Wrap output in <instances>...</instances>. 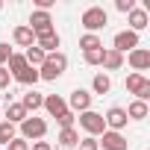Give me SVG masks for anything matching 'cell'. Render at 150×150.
Returning a JSON list of instances; mask_svg holds the SVG:
<instances>
[{
    "label": "cell",
    "mask_w": 150,
    "mask_h": 150,
    "mask_svg": "<svg viewBox=\"0 0 150 150\" xmlns=\"http://www.w3.org/2000/svg\"><path fill=\"white\" fill-rule=\"evenodd\" d=\"M68 71V56L59 50V53H50L44 62H41V68H38V80H47V83H53V80H59L62 74Z\"/></svg>",
    "instance_id": "obj_1"
},
{
    "label": "cell",
    "mask_w": 150,
    "mask_h": 150,
    "mask_svg": "<svg viewBox=\"0 0 150 150\" xmlns=\"http://www.w3.org/2000/svg\"><path fill=\"white\" fill-rule=\"evenodd\" d=\"M80 24L86 27V33H94V35H97V33L109 24V15H106V9H103V6H88V9L83 12Z\"/></svg>",
    "instance_id": "obj_2"
},
{
    "label": "cell",
    "mask_w": 150,
    "mask_h": 150,
    "mask_svg": "<svg viewBox=\"0 0 150 150\" xmlns=\"http://www.w3.org/2000/svg\"><path fill=\"white\" fill-rule=\"evenodd\" d=\"M18 129H21V138H24V141H41V138L47 135V121H44V118L30 115L27 121H21V124H18Z\"/></svg>",
    "instance_id": "obj_3"
},
{
    "label": "cell",
    "mask_w": 150,
    "mask_h": 150,
    "mask_svg": "<svg viewBox=\"0 0 150 150\" xmlns=\"http://www.w3.org/2000/svg\"><path fill=\"white\" fill-rule=\"evenodd\" d=\"M80 127H83V129H86V135H91V138H97V135H103V132H106L103 115H100V112H94V109H88V112H83V115H80Z\"/></svg>",
    "instance_id": "obj_4"
},
{
    "label": "cell",
    "mask_w": 150,
    "mask_h": 150,
    "mask_svg": "<svg viewBox=\"0 0 150 150\" xmlns=\"http://www.w3.org/2000/svg\"><path fill=\"white\" fill-rule=\"evenodd\" d=\"M127 91L135 94V100L147 103V97H150V80L144 77V74H129V77H127Z\"/></svg>",
    "instance_id": "obj_5"
},
{
    "label": "cell",
    "mask_w": 150,
    "mask_h": 150,
    "mask_svg": "<svg viewBox=\"0 0 150 150\" xmlns=\"http://www.w3.org/2000/svg\"><path fill=\"white\" fill-rule=\"evenodd\" d=\"M65 103H68V109H71L74 115H83V112L91 109V91H86V88H74L71 97H68Z\"/></svg>",
    "instance_id": "obj_6"
},
{
    "label": "cell",
    "mask_w": 150,
    "mask_h": 150,
    "mask_svg": "<svg viewBox=\"0 0 150 150\" xmlns=\"http://www.w3.org/2000/svg\"><path fill=\"white\" fill-rule=\"evenodd\" d=\"M35 35H41V33H50L53 30V15L50 12H38V9H33V15H30V24H27Z\"/></svg>",
    "instance_id": "obj_7"
},
{
    "label": "cell",
    "mask_w": 150,
    "mask_h": 150,
    "mask_svg": "<svg viewBox=\"0 0 150 150\" xmlns=\"http://www.w3.org/2000/svg\"><path fill=\"white\" fill-rule=\"evenodd\" d=\"M135 47H138V33H129V30H121L115 35V41H112V50H118L121 56L129 53V50H135Z\"/></svg>",
    "instance_id": "obj_8"
},
{
    "label": "cell",
    "mask_w": 150,
    "mask_h": 150,
    "mask_svg": "<svg viewBox=\"0 0 150 150\" xmlns=\"http://www.w3.org/2000/svg\"><path fill=\"white\" fill-rule=\"evenodd\" d=\"M127 62H129L132 74H144V71L150 68V50H144V47H135V50H129Z\"/></svg>",
    "instance_id": "obj_9"
},
{
    "label": "cell",
    "mask_w": 150,
    "mask_h": 150,
    "mask_svg": "<svg viewBox=\"0 0 150 150\" xmlns=\"http://www.w3.org/2000/svg\"><path fill=\"white\" fill-rule=\"evenodd\" d=\"M127 112L121 109V106H112L106 115H103V124H106V129H112V132H121L124 127H127Z\"/></svg>",
    "instance_id": "obj_10"
},
{
    "label": "cell",
    "mask_w": 150,
    "mask_h": 150,
    "mask_svg": "<svg viewBox=\"0 0 150 150\" xmlns=\"http://www.w3.org/2000/svg\"><path fill=\"white\" fill-rule=\"evenodd\" d=\"M127 24H129V33H141L147 24H150V15L144 6H132V12L127 15Z\"/></svg>",
    "instance_id": "obj_11"
},
{
    "label": "cell",
    "mask_w": 150,
    "mask_h": 150,
    "mask_svg": "<svg viewBox=\"0 0 150 150\" xmlns=\"http://www.w3.org/2000/svg\"><path fill=\"white\" fill-rule=\"evenodd\" d=\"M59 44H62V38H59V33H56V30L35 35V47H41L47 56H50V53H59Z\"/></svg>",
    "instance_id": "obj_12"
},
{
    "label": "cell",
    "mask_w": 150,
    "mask_h": 150,
    "mask_svg": "<svg viewBox=\"0 0 150 150\" xmlns=\"http://www.w3.org/2000/svg\"><path fill=\"white\" fill-rule=\"evenodd\" d=\"M97 144H103V150H127V147H129L127 135H124V132H112V129H106Z\"/></svg>",
    "instance_id": "obj_13"
},
{
    "label": "cell",
    "mask_w": 150,
    "mask_h": 150,
    "mask_svg": "<svg viewBox=\"0 0 150 150\" xmlns=\"http://www.w3.org/2000/svg\"><path fill=\"white\" fill-rule=\"evenodd\" d=\"M12 41H15L18 47H33V44H35V33H33L27 24H18V27L12 30Z\"/></svg>",
    "instance_id": "obj_14"
},
{
    "label": "cell",
    "mask_w": 150,
    "mask_h": 150,
    "mask_svg": "<svg viewBox=\"0 0 150 150\" xmlns=\"http://www.w3.org/2000/svg\"><path fill=\"white\" fill-rule=\"evenodd\" d=\"M41 109H47V115L59 118V115L68 109V103H65V97H62V94H47V97H44V103H41Z\"/></svg>",
    "instance_id": "obj_15"
},
{
    "label": "cell",
    "mask_w": 150,
    "mask_h": 150,
    "mask_svg": "<svg viewBox=\"0 0 150 150\" xmlns=\"http://www.w3.org/2000/svg\"><path fill=\"white\" fill-rule=\"evenodd\" d=\"M106 71H121V65H124V56L118 53V50H112V47H103V62H100Z\"/></svg>",
    "instance_id": "obj_16"
},
{
    "label": "cell",
    "mask_w": 150,
    "mask_h": 150,
    "mask_svg": "<svg viewBox=\"0 0 150 150\" xmlns=\"http://www.w3.org/2000/svg\"><path fill=\"white\" fill-rule=\"evenodd\" d=\"M124 112H127V118H129V121H144V118L150 115V106H147V103H141V100H132Z\"/></svg>",
    "instance_id": "obj_17"
},
{
    "label": "cell",
    "mask_w": 150,
    "mask_h": 150,
    "mask_svg": "<svg viewBox=\"0 0 150 150\" xmlns=\"http://www.w3.org/2000/svg\"><path fill=\"white\" fill-rule=\"evenodd\" d=\"M41 103H44V94H38L35 88H30V91L21 97V106H24L27 112H35V109H41Z\"/></svg>",
    "instance_id": "obj_18"
},
{
    "label": "cell",
    "mask_w": 150,
    "mask_h": 150,
    "mask_svg": "<svg viewBox=\"0 0 150 150\" xmlns=\"http://www.w3.org/2000/svg\"><path fill=\"white\" fill-rule=\"evenodd\" d=\"M27 118H30V112H27L21 103H9V106H6V121H9V124H15V127H18V124H21V121H27Z\"/></svg>",
    "instance_id": "obj_19"
},
{
    "label": "cell",
    "mask_w": 150,
    "mask_h": 150,
    "mask_svg": "<svg viewBox=\"0 0 150 150\" xmlns=\"http://www.w3.org/2000/svg\"><path fill=\"white\" fill-rule=\"evenodd\" d=\"M24 59H27V65H30V68H41V62L47 59V53H44L41 47H35V44H33V47H27V50H24Z\"/></svg>",
    "instance_id": "obj_20"
},
{
    "label": "cell",
    "mask_w": 150,
    "mask_h": 150,
    "mask_svg": "<svg viewBox=\"0 0 150 150\" xmlns=\"http://www.w3.org/2000/svg\"><path fill=\"white\" fill-rule=\"evenodd\" d=\"M12 80H18L21 86H30V88H33V86L38 83V68H30V65H27L24 71H18V74H15Z\"/></svg>",
    "instance_id": "obj_21"
},
{
    "label": "cell",
    "mask_w": 150,
    "mask_h": 150,
    "mask_svg": "<svg viewBox=\"0 0 150 150\" xmlns=\"http://www.w3.org/2000/svg\"><path fill=\"white\" fill-rule=\"evenodd\" d=\"M91 91H94V94H109V91H112V80H109V74H94V80H91Z\"/></svg>",
    "instance_id": "obj_22"
},
{
    "label": "cell",
    "mask_w": 150,
    "mask_h": 150,
    "mask_svg": "<svg viewBox=\"0 0 150 150\" xmlns=\"http://www.w3.org/2000/svg\"><path fill=\"white\" fill-rule=\"evenodd\" d=\"M80 47H83V53H91V50H103V41H100V35L86 33V35L80 38Z\"/></svg>",
    "instance_id": "obj_23"
},
{
    "label": "cell",
    "mask_w": 150,
    "mask_h": 150,
    "mask_svg": "<svg viewBox=\"0 0 150 150\" xmlns=\"http://www.w3.org/2000/svg\"><path fill=\"white\" fill-rule=\"evenodd\" d=\"M77 141H80V132L74 129V127L59 129V144H62V147H77Z\"/></svg>",
    "instance_id": "obj_24"
},
{
    "label": "cell",
    "mask_w": 150,
    "mask_h": 150,
    "mask_svg": "<svg viewBox=\"0 0 150 150\" xmlns=\"http://www.w3.org/2000/svg\"><path fill=\"white\" fill-rule=\"evenodd\" d=\"M12 138H18V127L9 121H0V144H9Z\"/></svg>",
    "instance_id": "obj_25"
},
{
    "label": "cell",
    "mask_w": 150,
    "mask_h": 150,
    "mask_svg": "<svg viewBox=\"0 0 150 150\" xmlns=\"http://www.w3.org/2000/svg\"><path fill=\"white\" fill-rule=\"evenodd\" d=\"M24 68H27V59H24V53H12V56H9V62H6V71L15 77V74H18V71H24Z\"/></svg>",
    "instance_id": "obj_26"
},
{
    "label": "cell",
    "mask_w": 150,
    "mask_h": 150,
    "mask_svg": "<svg viewBox=\"0 0 150 150\" xmlns=\"http://www.w3.org/2000/svg\"><path fill=\"white\" fill-rule=\"evenodd\" d=\"M74 121H77V115H74L71 109H65V112H62V115L56 118V124H59L62 129H68V127H74Z\"/></svg>",
    "instance_id": "obj_27"
},
{
    "label": "cell",
    "mask_w": 150,
    "mask_h": 150,
    "mask_svg": "<svg viewBox=\"0 0 150 150\" xmlns=\"http://www.w3.org/2000/svg\"><path fill=\"white\" fill-rule=\"evenodd\" d=\"M77 147H80V150H100V144H97V138H91V135H86V138H80V141H77Z\"/></svg>",
    "instance_id": "obj_28"
},
{
    "label": "cell",
    "mask_w": 150,
    "mask_h": 150,
    "mask_svg": "<svg viewBox=\"0 0 150 150\" xmlns=\"http://www.w3.org/2000/svg\"><path fill=\"white\" fill-rule=\"evenodd\" d=\"M86 65H100L103 62V50H91V53H83Z\"/></svg>",
    "instance_id": "obj_29"
},
{
    "label": "cell",
    "mask_w": 150,
    "mask_h": 150,
    "mask_svg": "<svg viewBox=\"0 0 150 150\" xmlns=\"http://www.w3.org/2000/svg\"><path fill=\"white\" fill-rule=\"evenodd\" d=\"M15 50L6 44V41H0V68H6V62H9V56H12Z\"/></svg>",
    "instance_id": "obj_30"
},
{
    "label": "cell",
    "mask_w": 150,
    "mask_h": 150,
    "mask_svg": "<svg viewBox=\"0 0 150 150\" xmlns=\"http://www.w3.org/2000/svg\"><path fill=\"white\" fill-rule=\"evenodd\" d=\"M6 150H30V141H24V138L18 135V138H12V141L6 144Z\"/></svg>",
    "instance_id": "obj_31"
},
{
    "label": "cell",
    "mask_w": 150,
    "mask_h": 150,
    "mask_svg": "<svg viewBox=\"0 0 150 150\" xmlns=\"http://www.w3.org/2000/svg\"><path fill=\"white\" fill-rule=\"evenodd\" d=\"M132 6H135V0H115V9H118V12H124V15H129V12H132Z\"/></svg>",
    "instance_id": "obj_32"
},
{
    "label": "cell",
    "mask_w": 150,
    "mask_h": 150,
    "mask_svg": "<svg viewBox=\"0 0 150 150\" xmlns=\"http://www.w3.org/2000/svg\"><path fill=\"white\" fill-rule=\"evenodd\" d=\"M9 83H12V74H9L6 68H0V91H3V88H9Z\"/></svg>",
    "instance_id": "obj_33"
},
{
    "label": "cell",
    "mask_w": 150,
    "mask_h": 150,
    "mask_svg": "<svg viewBox=\"0 0 150 150\" xmlns=\"http://www.w3.org/2000/svg\"><path fill=\"white\" fill-rule=\"evenodd\" d=\"M33 150H53L50 141H33Z\"/></svg>",
    "instance_id": "obj_34"
},
{
    "label": "cell",
    "mask_w": 150,
    "mask_h": 150,
    "mask_svg": "<svg viewBox=\"0 0 150 150\" xmlns=\"http://www.w3.org/2000/svg\"><path fill=\"white\" fill-rule=\"evenodd\" d=\"M0 9H3V3H0Z\"/></svg>",
    "instance_id": "obj_35"
}]
</instances>
